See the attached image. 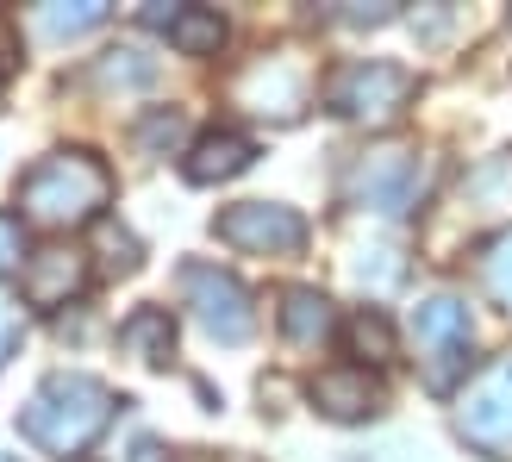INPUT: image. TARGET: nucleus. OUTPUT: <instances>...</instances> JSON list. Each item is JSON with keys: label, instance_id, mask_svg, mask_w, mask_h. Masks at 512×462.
I'll return each instance as SVG.
<instances>
[{"label": "nucleus", "instance_id": "25", "mask_svg": "<svg viewBox=\"0 0 512 462\" xmlns=\"http://www.w3.org/2000/svg\"><path fill=\"white\" fill-rule=\"evenodd\" d=\"M0 462H7V456H0Z\"/></svg>", "mask_w": 512, "mask_h": 462}, {"label": "nucleus", "instance_id": "19", "mask_svg": "<svg viewBox=\"0 0 512 462\" xmlns=\"http://www.w3.org/2000/svg\"><path fill=\"white\" fill-rule=\"evenodd\" d=\"M107 19V7L100 0H75V7H44V32L50 38H75V32H88V25Z\"/></svg>", "mask_w": 512, "mask_h": 462}, {"label": "nucleus", "instance_id": "17", "mask_svg": "<svg viewBox=\"0 0 512 462\" xmlns=\"http://www.w3.org/2000/svg\"><path fill=\"white\" fill-rule=\"evenodd\" d=\"M150 82H157V63H150V57H138V50H107V57H100L94 63V88H150Z\"/></svg>", "mask_w": 512, "mask_h": 462}, {"label": "nucleus", "instance_id": "13", "mask_svg": "<svg viewBox=\"0 0 512 462\" xmlns=\"http://www.w3.org/2000/svg\"><path fill=\"white\" fill-rule=\"evenodd\" d=\"M144 25L163 32L169 50H182V57H213L225 44V19L213 7H144Z\"/></svg>", "mask_w": 512, "mask_h": 462}, {"label": "nucleus", "instance_id": "10", "mask_svg": "<svg viewBox=\"0 0 512 462\" xmlns=\"http://www.w3.org/2000/svg\"><path fill=\"white\" fill-rule=\"evenodd\" d=\"M25 306H38V313H57V306H69L75 294L88 288V256L69 250V244H50V250H32L25 256Z\"/></svg>", "mask_w": 512, "mask_h": 462}, {"label": "nucleus", "instance_id": "16", "mask_svg": "<svg viewBox=\"0 0 512 462\" xmlns=\"http://www.w3.org/2000/svg\"><path fill=\"white\" fill-rule=\"evenodd\" d=\"M344 350L363 356V369L394 363V325H388V313H381V306H356V313L344 319Z\"/></svg>", "mask_w": 512, "mask_h": 462}, {"label": "nucleus", "instance_id": "15", "mask_svg": "<svg viewBox=\"0 0 512 462\" xmlns=\"http://www.w3.org/2000/svg\"><path fill=\"white\" fill-rule=\"evenodd\" d=\"M119 350L138 356V363H150V369H163L175 356V319L163 313V306H138V313L119 325Z\"/></svg>", "mask_w": 512, "mask_h": 462}, {"label": "nucleus", "instance_id": "22", "mask_svg": "<svg viewBox=\"0 0 512 462\" xmlns=\"http://www.w3.org/2000/svg\"><path fill=\"white\" fill-rule=\"evenodd\" d=\"M107 269H119V275L138 269V238L132 231H107Z\"/></svg>", "mask_w": 512, "mask_h": 462}, {"label": "nucleus", "instance_id": "3", "mask_svg": "<svg viewBox=\"0 0 512 462\" xmlns=\"http://www.w3.org/2000/svg\"><path fill=\"white\" fill-rule=\"evenodd\" d=\"M413 100H419V75L406 63H388V57L344 63L325 82V107L350 125H394V119H406Z\"/></svg>", "mask_w": 512, "mask_h": 462}, {"label": "nucleus", "instance_id": "6", "mask_svg": "<svg viewBox=\"0 0 512 462\" xmlns=\"http://www.w3.org/2000/svg\"><path fill=\"white\" fill-rule=\"evenodd\" d=\"M182 294L194 306V319L207 338L219 344H244L250 331H256V306H250V288L232 275V269H219V263H188L182 269Z\"/></svg>", "mask_w": 512, "mask_h": 462}, {"label": "nucleus", "instance_id": "7", "mask_svg": "<svg viewBox=\"0 0 512 462\" xmlns=\"http://www.w3.org/2000/svg\"><path fill=\"white\" fill-rule=\"evenodd\" d=\"M213 238L250 250V256H300L306 250V219L281 200H238L213 219Z\"/></svg>", "mask_w": 512, "mask_h": 462}, {"label": "nucleus", "instance_id": "24", "mask_svg": "<svg viewBox=\"0 0 512 462\" xmlns=\"http://www.w3.org/2000/svg\"><path fill=\"white\" fill-rule=\"evenodd\" d=\"M19 69V32H13V19H0V75H13Z\"/></svg>", "mask_w": 512, "mask_h": 462}, {"label": "nucleus", "instance_id": "9", "mask_svg": "<svg viewBox=\"0 0 512 462\" xmlns=\"http://www.w3.org/2000/svg\"><path fill=\"white\" fill-rule=\"evenodd\" d=\"M238 107H250V113H275V119H294L300 107H306V94H313V82H306V69L294 63V57H263V63H250L244 75H238Z\"/></svg>", "mask_w": 512, "mask_h": 462}, {"label": "nucleus", "instance_id": "23", "mask_svg": "<svg viewBox=\"0 0 512 462\" xmlns=\"http://www.w3.org/2000/svg\"><path fill=\"white\" fill-rule=\"evenodd\" d=\"M13 344H19V306L0 294V363H7L13 356Z\"/></svg>", "mask_w": 512, "mask_h": 462}, {"label": "nucleus", "instance_id": "8", "mask_svg": "<svg viewBox=\"0 0 512 462\" xmlns=\"http://www.w3.org/2000/svg\"><path fill=\"white\" fill-rule=\"evenodd\" d=\"M419 188H425V163H419V150H400V144L369 150V157L350 169V200L369 207V213H388V219L413 213Z\"/></svg>", "mask_w": 512, "mask_h": 462}, {"label": "nucleus", "instance_id": "4", "mask_svg": "<svg viewBox=\"0 0 512 462\" xmlns=\"http://www.w3.org/2000/svg\"><path fill=\"white\" fill-rule=\"evenodd\" d=\"M413 350H419V369H425V388L431 394H450L456 381L469 375V350H475V319H469V300L456 294H419L413 306Z\"/></svg>", "mask_w": 512, "mask_h": 462}, {"label": "nucleus", "instance_id": "2", "mask_svg": "<svg viewBox=\"0 0 512 462\" xmlns=\"http://www.w3.org/2000/svg\"><path fill=\"white\" fill-rule=\"evenodd\" d=\"M113 200V175L94 150H57L38 169H25L19 182V219L44 225V231H82L107 213Z\"/></svg>", "mask_w": 512, "mask_h": 462}, {"label": "nucleus", "instance_id": "14", "mask_svg": "<svg viewBox=\"0 0 512 462\" xmlns=\"http://www.w3.org/2000/svg\"><path fill=\"white\" fill-rule=\"evenodd\" d=\"M275 319H281V338H288L294 350H313V344H325L331 338V300L319 294V288H288L281 294V306H275Z\"/></svg>", "mask_w": 512, "mask_h": 462}, {"label": "nucleus", "instance_id": "12", "mask_svg": "<svg viewBox=\"0 0 512 462\" xmlns=\"http://www.w3.org/2000/svg\"><path fill=\"white\" fill-rule=\"evenodd\" d=\"M256 163V138L238 132V125H213V132H200L188 144V157H182V175L200 188H213V182H232V175H244Z\"/></svg>", "mask_w": 512, "mask_h": 462}, {"label": "nucleus", "instance_id": "11", "mask_svg": "<svg viewBox=\"0 0 512 462\" xmlns=\"http://www.w3.org/2000/svg\"><path fill=\"white\" fill-rule=\"evenodd\" d=\"M313 406L325 419H344V425H356V419H375L381 406H388V394H381V381L363 369V363H338V369H319L313 375Z\"/></svg>", "mask_w": 512, "mask_h": 462}, {"label": "nucleus", "instance_id": "18", "mask_svg": "<svg viewBox=\"0 0 512 462\" xmlns=\"http://www.w3.org/2000/svg\"><path fill=\"white\" fill-rule=\"evenodd\" d=\"M481 288L512 313V231H500V238L481 250Z\"/></svg>", "mask_w": 512, "mask_h": 462}, {"label": "nucleus", "instance_id": "21", "mask_svg": "<svg viewBox=\"0 0 512 462\" xmlns=\"http://www.w3.org/2000/svg\"><path fill=\"white\" fill-rule=\"evenodd\" d=\"M19 256H25V219L19 213H0V275L19 269Z\"/></svg>", "mask_w": 512, "mask_h": 462}, {"label": "nucleus", "instance_id": "5", "mask_svg": "<svg viewBox=\"0 0 512 462\" xmlns=\"http://www.w3.org/2000/svg\"><path fill=\"white\" fill-rule=\"evenodd\" d=\"M456 438L488 462H512V356H494L463 400H456Z\"/></svg>", "mask_w": 512, "mask_h": 462}, {"label": "nucleus", "instance_id": "1", "mask_svg": "<svg viewBox=\"0 0 512 462\" xmlns=\"http://www.w3.org/2000/svg\"><path fill=\"white\" fill-rule=\"evenodd\" d=\"M107 425H113V388L82 369L44 375L19 413L25 444H38L44 456H82Z\"/></svg>", "mask_w": 512, "mask_h": 462}, {"label": "nucleus", "instance_id": "20", "mask_svg": "<svg viewBox=\"0 0 512 462\" xmlns=\"http://www.w3.org/2000/svg\"><path fill=\"white\" fill-rule=\"evenodd\" d=\"M182 138H188V125H182V113H169V107L138 125V150H175Z\"/></svg>", "mask_w": 512, "mask_h": 462}]
</instances>
